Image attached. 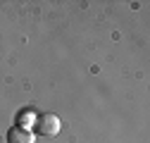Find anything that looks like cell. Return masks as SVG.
I'll use <instances>...</instances> for the list:
<instances>
[{"label": "cell", "mask_w": 150, "mask_h": 143, "mask_svg": "<svg viewBox=\"0 0 150 143\" xmlns=\"http://www.w3.org/2000/svg\"><path fill=\"white\" fill-rule=\"evenodd\" d=\"M7 143H36V136L31 134V129H24L17 124L7 131Z\"/></svg>", "instance_id": "7a4b0ae2"}, {"label": "cell", "mask_w": 150, "mask_h": 143, "mask_svg": "<svg viewBox=\"0 0 150 143\" xmlns=\"http://www.w3.org/2000/svg\"><path fill=\"white\" fill-rule=\"evenodd\" d=\"M33 124H36V131H38L41 136H45V138H55L60 134V129H62L60 117L52 115V112H43L41 117H36Z\"/></svg>", "instance_id": "6da1fadb"}]
</instances>
